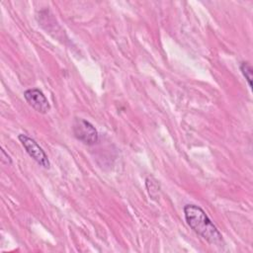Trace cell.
I'll use <instances>...</instances> for the list:
<instances>
[{"instance_id":"6da1fadb","label":"cell","mask_w":253,"mask_h":253,"mask_svg":"<svg viewBox=\"0 0 253 253\" xmlns=\"http://www.w3.org/2000/svg\"><path fill=\"white\" fill-rule=\"evenodd\" d=\"M184 215L188 225L209 243L214 245L222 244L221 233L202 208L193 204L186 205L184 207Z\"/></svg>"},{"instance_id":"7a4b0ae2","label":"cell","mask_w":253,"mask_h":253,"mask_svg":"<svg viewBox=\"0 0 253 253\" xmlns=\"http://www.w3.org/2000/svg\"><path fill=\"white\" fill-rule=\"evenodd\" d=\"M72 132L76 139L86 145H93L99 139V134L95 126L82 118H75L72 123Z\"/></svg>"},{"instance_id":"3957f363","label":"cell","mask_w":253,"mask_h":253,"mask_svg":"<svg viewBox=\"0 0 253 253\" xmlns=\"http://www.w3.org/2000/svg\"><path fill=\"white\" fill-rule=\"evenodd\" d=\"M20 142L22 143L23 147L26 149L27 153L42 167L49 168L50 163L48 160L47 155L43 151V149L37 143V141L27 134L21 133L18 136Z\"/></svg>"},{"instance_id":"277c9868","label":"cell","mask_w":253,"mask_h":253,"mask_svg":"<svg viewBox=\"0 0 253 253\" xmlns=\"http://www.w3.org/2000/svg\"><path fill=\"white\" fill-rule=\"evenodd\" d=\"M27 103L38 113L46 114L50 110V105L45 95L38 88H31L24 92Z\"/></svg>"},{"instance_id":"5b68a950","label":"cell","mask_w":253,"mask_h":253,"mask_svg":"<svg viewBox=\"0 0 253 253\" xmlns=\"http://www.w3.org/2000/svg\"><path fill=\"white\" fill-rule=\"evenodd\" d=\"M240 71L241 73L243 74V76L245 77L247 83H248V86L250 89H252V75H253V69H252V66L246 62V61H243L240 63Z\"/></svg>"},{"instance_id":"8992f818","label":"cell","mask_w":253,"mask_h":253,"mask_svg":"<svg viewBox=\"0 0 253 253\" xmlns=\"http://www.w3.org/2000/svg\"><path fill=\"white\" fill-rule=\"evenodd\" d=\"M1 161L6 164V165H11L12 164V158L10 155L5 151L4 148L1 149Z\"/></svg>"}]
</instances>
